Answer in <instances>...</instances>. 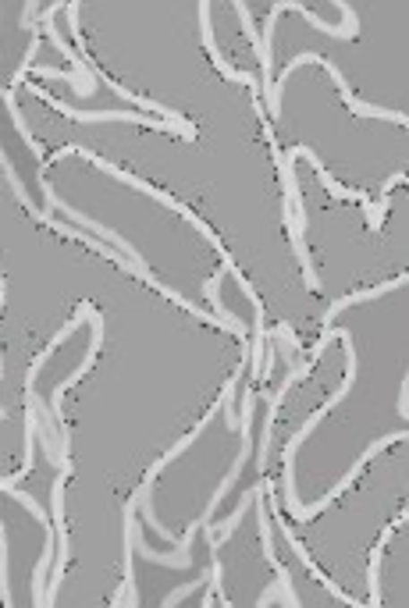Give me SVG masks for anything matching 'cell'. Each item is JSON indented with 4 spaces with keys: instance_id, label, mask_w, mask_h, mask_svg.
I'll return each instance as SVG.
<instances>
[{
    "instance_id": "obj_1",
    "label": "cell",
    "mask_w": 409,
    "mask_h": 608,
    "mask_svg": "<svg viewBox=\"0 0 409 608\" xmlns=\"http://www.w3.org/2000/svg\"><path fill=\"white\" fill-rule=\"evenodd\" d=\"M306 61H313V64H320V68H328V72H331V79H335V82H338V89H342V100H345V104H349V107H353L356 114H367V118H385V122H399V125L406 122V114H399V111H381V107H374V104H363L360 97H353V89L345 86V79H342V72H338V68H335V64H331L328 57H320V54H299V57H295L292 64H285V72H281V79L274 82L271 118H277V114H281V89H285V79L292 75V68H299V64H306Z\"/></svg>"
},
{
    "instance_id": "obj_2",
    "label": "cell",
    "mask_w": 409,
    "mask_h": 608,
    "mask_svg": "<svg viewBox=\"0 0 409 608\" xmlns=\"http://www.w3.org/2000/svg\"><path fill=\"white\" fill-rule=\"evenodd\" d=\"M403 438H406V435H385L381 442H374V445H371V449H367L363 456H360L356 462H353V466H349V473H345V477H342V480H338V484H335V487H331V491H328V494H324L320 502H313V505H299V509H295L292 516H295L299 523H310V519H313L317 512H324V509H328V505H331L335 498H342V491H345V487H349V484H353V480L360 477V469H363V466H367V462L374 459V452H378V449H385V445H392V442H403Z\"/></svg>"
},
{
    "instance_id": "obj_3",
    "label": "cell",
    "mask_w": 409,
    "mask_h": 608,
    "mask_svg": "<svg viewBox=\"0 0 409 608\" xmlns=\"http://www.w3.org/2000/svg\"><path fill=\"white\" fill-rule=\"evenodd\" d=\"M64 153H82V156H86V160H93V164H97V167H104V171H115V164H107V160H100V156H97V153L82 150V147H68V150H57V153H50V156H47V160H43V167H39V174H47V167H50V164H54V160H57V156H64ZM118 174H122V178H125V182H129V185H136V189H142V192H149V196H157V199H160V203H171V207H182V203H175V199H171V196H167V192H160V189H153V185H149V182H142V178H132V174H125V171H118Z\"/></svg>"
},
{
    "instance_id": "obj_4",
    "label": "cell",
    "mask_w": 409,
    "mask_h": 608,
    "mask_svg": "<svg viewBox=\"0 0 409 608\" xmlns=\"http://www.w3.org/2000/svg\"><path fill=\"white\" fill-rule=\"evenodd\" d=\"M200 25H203V43H207V54L214 57L217 72H221V75H228L232 82H246V86H253V89H257V79H253V75H246V72H235V68H228V64L221 61V54H217V43H214V32H210V0H200Z\"/></svg>"
},
{
    "instance_id": "obj_5",
    "label": "cell",
    "mask_w": 409,
    "mask_h": 608,
    "mask_svg": "<svg viewBox=\"0 0 409 608\" xmlns=\"http://www.w3.org/2000/svg\"><path fill=\"white\" fill-rule=\"evenodd\" d=\"M292 156H306V160H310V164H313V171H317V174H320V182H324V185H328V189H331V192H335V196H342V199H353V203H363V207H367V210H371V207H374V203H371V196H367V192H360V189H345V185H338V182H335V178H331V174H328V167H324V164H320V160H317V156H313V150H306V147H295V150H292Z\"/></svg>"
},
{
    "instance_id": "obj_6",
    "label": "cell",
    "mask_w": 409,
    "mask_h": 608,
    "mask_svg": "<svg viewBox=\"0 0 409 608\" xmlns=\"http://www.w3.org/2000/svg\"><path fill=\"white\" fill-rule=\"evenodd\" d=\"M403 519H406V516H399L396 523H388V530H385V534L378 537V548L371 552V570H367V587H371V605H374V608L381 605V591H378V587H381V580H378V573H381V555H385V545L392 541V534H396V530L403 527Z\"/></svg>"
},
{
    "instance_id": "obj_7",
    "label": "cell",
    "mask_w": 409,
    "mask_h": 608,
    "mask_svg": "<svg viewBox=\"0 0 409 608\" xmlns=\"http://www.w3.org/2000/svg\"><path fill=\"white\" fill-rule=\"evenodd\" d=\"M406 285V274H399L396 282H388V285H378V289H371V292H353V296H342L338 303H331V309L324 313V327H331V320L345 309V306H353V303H367V300H378V296H385V292H392V289H403Z\"/></svg>"
},
{
    "instance_id": "obj_8",
    "label": "cell",
    "mask_w": 409,
    "mask_h": 608,
    "mask_svg": "<svg viewBox=\"0 0 409 608\" xmlns=\"http://www.w3.org/2000/svg\"><path fill=\"white\" fill-rule=\"evenodd\" d=\"M203 584H207V580L200 577V580H192V584H185V587H178L175 595H167V598H164V608H175V605H178V602H182V598H185V595H192V591H200Z\"/></svg>"
},
{
    "instance_id": "obj_9",
    "label": "cell",
    "mask_w": 409,
    "mask_h": 608,
    "mask_svg": "<svg viewBox=\"0 0 409 608\" xmlns=\"http://www.w3.org/2000/svg\"><path fill=\"white\" fill-rule=\"evenodd\" d=\"M406 392H409V381H403V388H399V417H406Z\"/></svg>"
}]
</instances>
